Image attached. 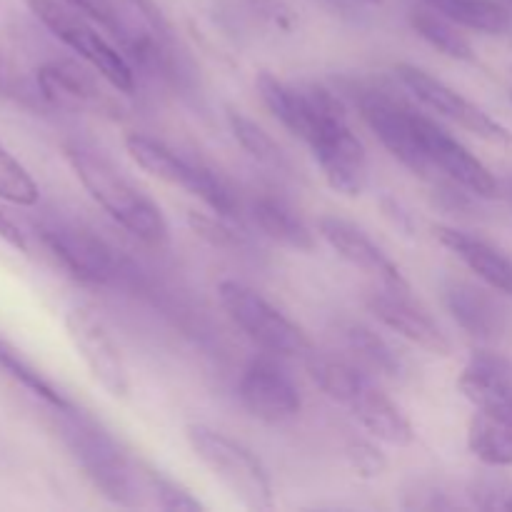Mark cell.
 <instances>
[{
	"label": "cell",
	"mask_w": 512,
	"mask_h": 512,
	"mask_svg": "<svg viewBox=\"0 0 512 512\" xmlns=\"http://www.w3.org/2000/svg\"><path fill=\"white\" fill-rule=\"evenodd\" d=\"M255 90H258L265 108L283 123V128H288L295 138L308 143L315 130V110L305 88H293V85L275 78L273 73H260L255 78Z\"/></svg>",
	"instance_id": "ffe728a7"
},
{
	"label": "cell",
	"mask_w": 512,
	"mask_h": 512,
	"mask_svg": "<svg viewBox=\"0 0 512 512\" xmlns=\"http://www.w3.org/2000/svg\"><path fill=\"white\" fill-rule=\"evenodd\" d=\"M65 5H70V8L80 10L83 15H88L90 20H98L100 25H105L108 30H113L115 35H120V25L115 23L113 15H110V10L105 8L100 0H63Z\"/></svg>",
	"instance_id": "74e56055"
},
{
	"label": "cell",
	"mask_w": 512,
	"mask_h": 512,
	"mask_svg": "<svg viewBox=\"0 0 512 512\" xmlns=\"http://www.w3.org/2000/svg\"><path fill=\"white\" fill-rule=\"evenodd\" d=\"M125 150L138 168H143L145 173L163 180V183L173 185V188H183L193 198L203 200L220 218L238 215V198H235L233 188L213 170L190 163L165 143L143 133H130L125 138Z\"/></svg>",
	"instance_id": "8992f818"
},
{
	"label": "cell",
	"mask_w": 512,
	"mask_h": 512,
	"mask_svg": "<svg viewBox=\"0 0 512 512\" xmlns=\"http://www.w3.org/2000/svg\"><path fill=\"white\" fill-rule=\"evenodd\" d=\"M305 93L315 110V130L308 140L315 163L335 193L358 198L368 185V155L350 128L345 105L325 85H308Z\"/></svg>",
	"instance_id": "7a4b0ae2"
},
{
	"label": "cell",
	"mask_w": 512,
	"mask_h": 512,
	"mask_svg": "<svg viewBox=\"0 0 512 512\" xmlns=\"http://www.w3.org/2000/svg\"><path fill=\"white\" fill-rule=\"evenodd\" d=\"M348 410L380 443L393 445V448H408L415 443V430L410 420L373 380H368L365 388L350 400Z\"/></svg>",
	"instance_id": "d6986e66"
},
{
	"label": "cell",
	"mask_w": 512,
	"mask_h": 512,
	"mask_svg": "<svg viewBox=\"0 0 512 512\" xmlns=\"http://www.w3.org/2000/svg\"><path fill=\"white\" fill-rule=\"evenodd\" d=\"M420 3L475 33L503 35L512 25L510 10L498 0H420Z\"/></svg>",
	"instance_id": "7402d4cb"
},
{
	"label": "cell",
	"mask_w": 512,
	"mask_h": 512,
	"mask_svg": "<svg viewBox=\"0 0 512 512\" xmlns=\"http://www.w3.org/2000/svg\"><path fill=\"white\" fill-rule=\"evenodd\" d=\"M410 25H413V30L425 40V43H430L435 50L448 55V58L463 60V63H473L475 60L473 45H470L468 38L460 33V25H455L453 20H448L445 15L435 13L428 5H423V8L410 13Z\"/></svg>",
	"instance_id": "4316f807"
},
{
	"label": "cell",
	"mask_w": 512,
	"mask_h": 512,
	"mask_svg": "<svg viewBox=\"0 0 512 512\" xmlns=\"http://www.w3.org/2000/svg\"><path fill=\"white\" fill-rule=\"evenodd\" d=\"M250 213H253L255 225L273 243L298 250V253H310L315 248V238L308 225H305V220L290 205H285L283 200L265 195V198L255 200Z\"/></svg>",
	"instance_id": "44dd1931"
},
{
	"label": "cell",
	"mask_w": 512,
	"mask_h": 512,
	"mask_svg": "<svg viewBox=\"0 0 512 512\" xmlns=\"http://www.w3.org/2000/svg\"><path fill=\"white\" fill-rule=\"evenodd\" d=\"M305 365H308V373L310 378H313V383L318 385L330 400L345 405V408H348L350 400H353L370 380L368 375L360 368H355V365L345 363V360L328 358V355H308V358H305Z\"/></svg>",
	"instance_id": "d4e9b609"
},
{
	"label": "cell",
	"mask_w": 512,
	"mask_h": 512,
	"mask_svg": "<svg viewBox=\"0 0 512 512\" xmlns=\"http://www.w3.org/2000/svg\"><path fill=\"white\" fill-rule=\"evenodd\" d=\"M65 440L75 453L78 463L93 480L95 488L113 503L125 508H138L150 500V473L153 468L133 460L118 448L108 433L95 428V423L83 420L78 413L68 410Z\"/></svg>",
	"instance_id": "3957f363"
},
{
	"label": "cell",
	"mask_w": 512,
	"mask_h": 512,
	"mask_svg": "<svg viewBox=\"0 0 512 512\" xmlns=\"http://www.w3.org/2000/svg\"><path fill=\"white\" fill-rule=\"evenodd\" d=\"M355 105H358L365 125L383 143V148L395 160H400L410 173L420 175V178H430L435 173L425 155L423 140H420L415 110L398 103L393 95L383 93V90H360L355 95Z\"/></svg>",
	"instance_id": "9c48e42d"
},
{
	"label": "cell",
	"mask_w": 512,
	"mask_h": 512,
	"mask_svg": "<svg viewBox=\"0 0 512 512\" xmlns=\"http://www.w3.org/2000/svg\"><path fill=\"white\" fill-rule=\"evenodd\" d=\"M0 370L8 373L15 383L23 385V388L28 390V393H33L35 398H40L45 405H50L55 413H68V410H73V403H70V400L65 398V395L60 393V390L55 388L33 363H30L10 340H5L3 335H0Z\"/></svg>",
	"instance_id": "484cf974"
},
{
	"label": "cell",
	"mask_w": 512,
	"mask_h": 512,
	"mask_svg": "<svg viewBox=\"0 0 512 512\" xmlns=\"http://www.w3.org/2000/svg\"><path fill=\"white\" fill-rule=\"evenodd\" d=\"M320 238L345 260L353 268L363 270L365 275L378 280L383 288L403 290V293H410V285L405 280V275L400 273L398 265L368 238L360 228H355L348 220H340L335 215H323L318 220Z\"/></svg>",
	"instance_id": "2e32d148"
},
{
	"label": "cell",
	"mask_w": 512,
	"mask_h": 512,
	"mask_svg": "<svg viewBox=\"0 0 512 512\" xmlns=\"http://www.w3.org/2000/svg\"><path fill=\"white\" fill-rule=\"evenodd\" d=\"M125 3L133 5V8L138 10L145 20H148L150 28L158 30V33H163V35H170L168 20H165L163 10H160V5L155 3V0H125Z\"/></svg>",
	"instance_id": "ab89813d"
},
{
	"label": "cell",
	"mask_w": 512,
	"mask_h": 512,
	"mask_svg": "<svg viewBox=\"0 0 512 512\" xmlns=\"http://www.w3.org/2000/svg\"><path fill=\"white\" fill-rule=\"evenodd\" d=\"M30 13L55 35L63 45H68L73 53H78L95 73L103 75L115 90L120 93H133L135 73L125 55H120L93 25L88 23V15L70 8L63 0H25Z\"/></svg>",
	"instance_id": "52a82bcc"
},
{
	"label": "cell",
	"mask_w": 512,
	"mask_h": 512,
	"mask_svg": "<svg viewBox=\"0 0 512 512\" xmlns=\"http://www.w3.org/2000/svg\"><path fill=\"white\" fill-rule=\"evenodd\" d=\"M63 153L80 185L120 228L153 248L168 243L170 228L163 210L125 175H120L110 160L80 143H65Z\"/></svg>",
	"instance_id": "6da1fadb"
},
{
	"label": "cell",
	"mask_w": 512,
	"mask_h": 512,
	"mask_svg": "<svg viewBox=\"0 0 512 512\" xmlns=\"http://www.w3.org/2000/svg\"><path fill=\"white\" fill-rule=\"evenodd\" d=\"M445 308L455 323L478 340H495L508 330V315L503 305L470 283H450L445 288Z\"/></svg>",
	"instance_id": "ac0fdd59"
},
{
	"label": "cell",
	"mask_w": 512,
	"mask_h": 512,
	"mask_svg": "<svg viewBox=\"0 0 512 512\" xmlns=\"http://www.w3.org/2000/svg\"><path fill=\"white\" fill-rule=\"evenodd\" d=\"M468 448L490 468H512V425L475 413L468 425Z\"/></svg>",
	"instance_id": "83f0119b"
},
{
	"label": "cell",
	"mask_w": 512,
	"mask_h": 512,
	"mask_svg": "<svg viewBox=\"0 0 512 512\" xmlns=\"http://www.w3.org/2000/svg\"><path fill=\"white\" fill-rule=\"evenodd\" d=\"M0 240L8 243L10 248L20 250V253H28V235L23 233L18 220L10 218L3 208H0Z\"/></svg>",
	"instance_id": "f35d334b"
},
{
	"label": "cell",
	"mask_w": 512,
	"mask_h": 512,
	"mask_svg": "<svg viewBox=\"0 0 512 512\" xmlns=\"http://www.w3.org/2000/svg\"><path fill=\"white\" fill-rule=\"evenodd\" d=\"M195 458L228 488V493L248 510H270L275 505L273 480L253 450L220 430L193 423L185 428Z\"/></svg>",
	"instance_id": "277c9868"
},
{
	"label": "cell",
	"mask_w": 512,
	"mask_h": 512,
	"mask_svg": "<svg viewBox=\"0 0 512 512\" xmlns=\"http://www.w3.org/2000/svg\"><path fill=\"white\" fill-rule=\"evenodd\" d=\"M238 398L255 420L268 425L288 423L298 418L303 408L298 385L273 353L255 355L245 365L238 383Z\"/></svg>",
	"instance_id": "7c38bea8"
},
{
	"label": "cell",
	"mask_w": 512,
	"mask_h": 512,
	"mask_svg": "<svg viewBox=\"0 0 512 512\" xmlns=\"http://www.w3.org/2000/svg\"><path fill=\"white\" fill-rule=\"evenodd\" d=\"M415 123H418V133L420 140H423L425 155H428L435 173L440 170L445 178L458 183L460 188H465L475 198H498L500 183L495 180V175L490 173L483 160L475 158L460 140H455L435 120L415 113Z\"/></svg>",
	"instance_id": "4fadbf2b"
},
{
	"label": "cell",
	"mask_w": 512,
	"mask_h": 512,
	"mask_svg": "<svg viewBox=\"0 0 512 512\" xmlns=\"http://www.w3.org/2000/svg\"><path fill=\"white\" fill-rule=\"evenodd\" d=\"M435 238L455 258L463 260L485 285L512 298V260L508 255H503L485 240L475 238L465 230L450 228V225H435Z\"/></svg>",
	"instance_id": "e0dca14e"
},
{
	"label": "cell",
	"mask_w": 512,
	"mask_h": 512,
	"mask_svg": "<svg viewBox=\"0 0 512 512\" xmlns=\"http://www.w3.org/2000/svg\"><path fill=\"white\" fill-rule=\"evenodd\" d=\"M250 3H253V8L258 10V13L263 15L268 23H273L275 28L285 30V33H288V30H293L295 15L285 0H250Z\"/></svg>",
	"instance_id": "d590c367"
},
{
	"label": "cell",
	"mask_w": 512,
	"mask_h": 512,
	"mask_svg": "<svg viewBox=\"0 0 512 512\" xmlns=\"http://www.w3.org/2000/svg\"><path fill=\"white\" fill-rule=\"evenodd\" d=\"M0 200L30 208L40 200V188L23 163L0 143Z\"/></svg>",
	"instance_id": "f546056e"
},
{
	"label": "cell",
	"mask_w": 512,
	"mask_h": 512,
	"mask_svg": "<svg viewBox=\"0 0 512 512\" xmlns=\"http://www.w3.org/2000/svg\"><path fill=\"white\" fill-rule=\"evenodd\" d=\"M218 298L228 318L265 353L278 358H308L315 353L305 330L250 285L240 280H220Z\"/></svg>",
	"instance_id": "5b68a950"
},
{
	"label": "cell",
	"mask_w": 512,
	"mask_h": 512,
	"mask_svg": "<svg viewBox=\"0 0 512 512\" xmlns=\"http://www.w3.org/2000/svg\"><path fill=\"white\" fill-rule=\"evenodd\" d=\"M380 208H383L385 218H388L390 223L400 230V233H405V235L415 233L413 213H410V210L405 208L398 198H393V195H383V198H380Z\"/></svg>",
	"instance_id": "8d00e7d4"
},
{
	"label": "cell",
	"mask_w": 512,
	"mask_h": 512,
	"mask_svg": "<svg viewBox=\"0 0 512 512\" xmlns=\"http://www.w3.org/2000/svg\"><path fill=\"white\" fill-rule=\"evenodd\" d=\"M38 238L48 253L80 283L103 285L118 275L115 255L98 235L70 220L45 218L38 223Z\"/></svg>",
	"instance_id": "8fae6325"
},
{
	"label": "cell",
	"mask_w": 512,
	"mask_h": 512,
	"mask_svg": "<svg viewBox=\"0 0 512 512\" xmlns=\"http://www.w3.org/2000/svg\"><path fill=\"white\" fill-rule=\"evenodd\" d=\"M345 460H348L350 470L363 480L380 478L388 468V458L383 455V450L365 440H353L345 445Z\"/></svg>",
	"instance_id": "d6a6232c"
},
{
	"label": "cell",
	"mask_w": 512,
	"mask_h": 512,
	"mask_svg": "<svg viewBox=\"0 0 512 512\" xmlns=\"http://www.w3.org/2000/svg\"><path fill=\"white\" fill-rule=\"evenodd\" d=\"M345 343L353 350L355 358L373 373L385 378H403L408 373V360L395 345H390L383 335L365 325H348L345 328Z\"/></svg>",
	"instance_id": "cb8c5ba5"
},
{
	"label": "cell",
	"mask_w": 512,
	"mask_h": 512,
	"mask_svg": "<svg viewBox=\"0 0 512 512\" xmlns=\"http://www.w3.org/2000/svg\"><path fill=\"white\" fill-rule=\"evenodd\" d=\"M400 83L425 105L433 113H440L443 118L453 120L455 125H460L468 133L478 135V138L488 140L493 145H512V133L505 128L503 123L493 118L490 113H485L480 105H475L473 100H468L465 95H460L458 90L450 88L448 83L438 80L435 75H430L428 70L418 68V65L400 63L395 68Z\"/></svg>",
	"instance_id": "30bf717a"
},
{
	"label": "cell",
	"mask_w": 512,
	"mask_h": 512,
	"mask_svg": "<svg viewBox=\"0 0 512 512\" xmlns=\"http://www.w3.org/2000/svg\"><path fill=\"white\" fill-rule=\"evenodd\" d=\"M150 500H153L155 508L160 510H175V512H198L203 510V503L198 498L190 495V490H185L183 485L175 483L168 475L153 470L150 473Z\"/></svg>",
	"instance_id": "4dcf8cb0"
},
{
	"label": "cell",
	"mask_w": 512,
	"mask_h": 512,
	"mask_svg": "<svg viewBox=\"0 0 512 512\" xmlns=\"http://www.w3.org/2000/svg\"><path fill=\"white\" fill-rule=\"evenodd\" d=\"M188 225L200 240L215 245V248H238L240 238L230 225H225L218 215H205L190 210L188 213Z\"/></svg>",
	"instance_id": "836d02e7"
},
{
	"label": "cell",
	"mask_w": 512,
	"mask_h": 512,
	"mask_svg": "<svg viewBox=\"0 0 512 512\" xmlns=\"http://www.w3.org/2000/svg\"><path fill=\"white\" fill-rule=\"evenodd\" d=\"M365 305L378 318V323H383L385 328L413 343L415 348L425 350L430 355H440V358H448L453 353L448 335L403 290L380 288L365 298Z\"/></svg>",
	"instance_id": "5bb4252c"
},
{
	"label": "cell",
	"mask_w": 512,
	"mask_h": 512,
	"mask_svg": "<svg viewBox=\"0 0 512 512\" xmlns=\"http://www.w3.org/2000/svg\"><path fill=\"white\" fill-rule=\"evenodd\" d=\"M470 503L485 512H512V483L503 478H478L468 488Z\"/></svg>",
	"instance_id": "1f68e13d"
},
{
	"label": "cell",
	"mask_w": 512,
	"mask_h": 512,
	"mask_svg": "<svg viewBox=\"0 0 512 512\" xmlns=\"http://www.w3.org/2000/svg\"><path fill=\"white\" fill-rule=\"evenodd\" d=\"M38 88L45 100L55 105L95 103L100 98V90L95 88L93 78L78 65L65 63V60L45 63L38 70Z\"/></svg>",
	"instance_id": "603a6c76"
},
{
	"label": "cell",
	"mask_w": 512,
	"mask_h": 512,
	"mask_svg": "<svg viewBox=\"0 0 512 512\" xmlns=\"http://www.w3.org/2000/svg\"><path fill=\"white\" fill-rule=\"evenodd\" d=\"M408 498L415 500H405L403 508L408 510H450L455 508L453 500H448V493H443L440 488H430V485L418 483L415 493H408Z\"/></svg>",
	"instance_id": "e575fe53"
},
{
	"label": "cell",
	"mask_w": 512,
	"mask_h": 512,
	"mask_svg": "<svg viewBox=\"0 0 512 512\" xmlns=\"http://www.w3.org/2000/svg\"><path fill=\"white\" fill-rule=\"evenodd\" d=\"M500 193L505 195V200H508V203H510V208H512V175H510L508 180H505L503 185H500Z\"/></svg>",
	"instance_id": "60d3db41"
},
{
	"label": "cell",
	"mask_w": 512,
	"mask_h": 512,
	"mask_svg": "<svg viewBox=\"0 0 512 512\" xmlns=\"http://www.w3.org/2000/svg\"><path fill=\"white\" fill-rule=\"evenodd\" d=\"M228 125L230 130H233L235 140L240 143V148H243L250 158L258 160V163L263 165H273V168L285 165L280 145L275 143L255 120H250L248 115H243L240 110H228Z\"/></svg>",
	"instance_id": "f1b7e54d"
},
{
	"label": "cell",
	"mask_w": 512,
	"mask_h": 512,
	"mask_svg": "<svg viewBox=\"0 0 512 512\" xmlns=\"http://www.w3.org/2000/svg\"><path fill=\"white\" fill-rule=\"evenodd\" d=\"M65 330L95 383L115 400L130 395V373L118 340L95 310L78 305L65 313Z\"/></svg>",
	"instance_id": "ba28073f"
},
{
	"label": "cell",
	"mask_w": 512,
	"mask_h": 512,
	"mask_svg": "<svg viewBox=\"0 0 512 512\" xmlns=\"http://www.w3.org/2000/svg\"><path fill=\"white\" fill-rule=\"evenodd\" d=\"M458 388L478 413L512 425V360L475 350L460 373Z\"/></svg>",
	"instance_id": "9a60e30c"
}]
</instances>
